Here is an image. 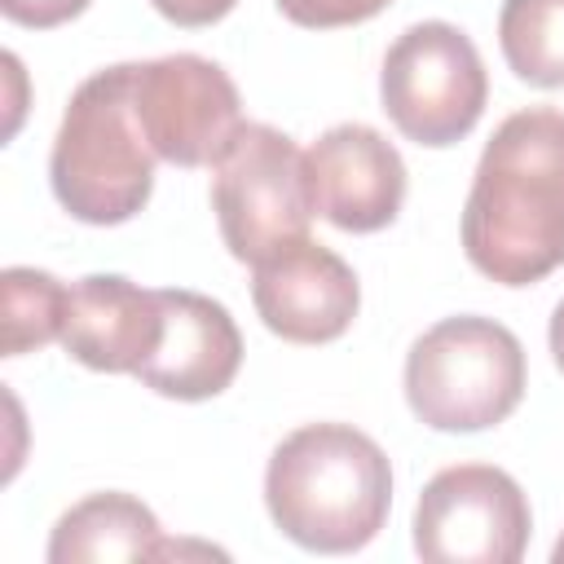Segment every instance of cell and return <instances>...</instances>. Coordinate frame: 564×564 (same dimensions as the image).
<instances>
[{
  "label": "cell",
  "mask_w": 564,
  "mask_h": 564,
  "mask_svg": "<svg viewBox=\"0 0 564 564\" xmlns=\"http://www.w3.org/2000/svg\"><path fill=\"white\" fill-rule=\"evenodd\" d=\"M463 251L498 286L564 264V110L529 106L494 128L467 189Z\"/></svg>",
  "instance_id": "6da1fadb"
},
{
  "label": "cell",
  "mask_w": 564,
  "mask_h": 564,
  "mask_svg": "<svg viewBox=\"0 0 564 564\" xmlns=\"http://www.w3.org/2000/svg\"><path fill=\"white\" fill-rule=\"evenodd\" d=\"M264 507L282 538L304 551H361L388 520L392 463L352 423H304L269 454Z\"/></svg>",
  "instance_id": "7a4b0ae2"
},
{
  "label": "cell",
  "mask_w": 564,
  "mask_h": 564,
  "mask_svg": "<svg viewBox=\"0 0 564 564\" xmlns=\"http://www.w3.org/2000/svg\"><path fill=\"white\" fill-rule=\"evenodd\" d=\"M154 159L132 110V62H119L70 93L48 150V185L75 220L123 225L150 203Z\"/></svg>",
  "instance_id": "3957f363"
},
{
  "label": "cell",
  "mask_w": 564,
  "mask_h": 564,
  "mask_svg": "<svg viewBox=\"0 0 564 564\" xmlns=\"http://www.w3.org/2000/svg\"><path fill=\"white\" fill-rule=\"evenodd\" d=\"M524 383V348L494 317H445L405 352V401L432 432H485L502 423L520 405Z\"/></svg>",
  "instance_id": "277c9868"
},
{
  "label": "cell",
  "mask_w": 564,
  "mask_h": 564,
  "mask_svg": "<svg viewBox=\"0 0 564 564\" xmlns=\"http://www.w3.org/2000/svg\"><path fill=\"white\" fill-rule=\"evenodd\" d=\"M379 101L414 145L441 150L463 141L489 101V75L471 35L441 18L405 26L383 53Z\"/></svg>",
  "instance_id": "5b68a950"
},
{
  "label": "cell",
  "mask_w": 564,
  "mask_h": 564,
  "mask_svg": "<svg viewBox=\"0 0 564 564\" xmlns=\"http://www.w3.org/2000/svg\"><path fill=\"white\" fill-rule=\"evenodd\" d=\"M212 212L229 256L242 264H260L286 242L308 238L313 194L304 150L269 123H242L212 167Z\"/></svg>",
  "instance_id": "8992f818"
},
{
  "label": "cell",
  "mask_w": 564,
  "mask_h": 564,
  "mask_svg": "<svg viewBox=\"0 0 564 564\" xmlns=\"http://www.w3.org/2000/svg\"><path fill=\"white\" fill-rule=\"evenodd\" d=\"M533 511L516 476L489 463L436 471L414 502V551L427 564H516Z\"/></svg>",
  "instance_id": "52a82bcc"
},
{
  "label": "cell",
  "mask_w": 564,
  "mask_h": 564,
  "mask_svg": "<svg viewBox=\"0 0 564 564\" xmlns=\"http://www.w3.org/2000/svg\"><path fill=\"white\" fill-rule=\"evenodd\" d=\"M132 110L150 150L176 167H216L242 128L238 84L198 53L132 62Z\"/></svg>",
  "instance_id": "ba28073f"
},
{
  "label": "cell",
  "mask_w": 564,
  "mask_h": 564,
  "mask_svg": "<svg viewBox=\"0 0 564 564\" xmlns=\"http://www.w3.org/2000/svg\"><path fill=\"white\" fill-rule=\"evenodd\" d=\"M251 304L273 335L291 344H330L352 326L361 286L344 256L313 238H295L251 264Z\"/></svg>",
  "instance_id": "9c48e42d"
},
{
  "label": "cell",
  "mask_w": 564,
  "mask_h": 564,
  "mask_svg": "<svg viewBox=\"0 0 564 564\" xmlns=\"http://www.w3.org/2000/svg\"><path fill=\"white\" fill-rule=\"evenodd\" d=\"M304 172H308L313 212L344 234L388 229L405 203V163L397 145L370 123L326 128L308 145Z\"/></svg>",
  "instance_id": "30bf717a"
},
{
  "label": "cell",
  "mask_w": 564,
  "mask_h": 564,
  "mask_svg": "<svg viewBox=\"0 0 564 564\" xmlns=\"http://www.w3.org/2000/svg\"><path fill=\"white\" fill-rule=\"evenodd\" d=\"M163 335L154 352L141 361L137 379L172 401H207L220 397L242 366V335L229 308L203 291L167 286L159 291Z\"/></svg>",
  "instance_id": "8fae6325"
},
{
  "label": "cell",
  "mask_w": 564,
  "mask_h": 564,
  "mask_svg": "<svg viewBox=\"0 0 564 564\" xmlns=\"http://www.w3.org/2000/svg\"><path fill=\"white\" fill-rule=\"evenodd\" d=\"M163 335L159 291L128 282L123 273H88L66 286L62 348L101 375H137Z\"/></svg>",
  "instance_id": "7c38bea8"
},
{
  "label": "cell",
  "mask_w": 564,
  "mask_h": 564,
  "mask_svg": "<svg viewBox=\"0 0 564 564\" xmlns=\"http://www.w3.org/2000/svg\"><path fill=\"white\" fill-rule=\"evenodd\" d=\"M163 529L154 511L119 489L88 494L57 516L48 533V564H110V560H159Z\"/></svg>",
  "instance_id": "4fadbf2b"
},
{
  "label": "cell",
  "mask_w": 564,
  "mask_h": 564,
  "mask_svg": "<svg viewBox=\"0 0 564 564\" xmlns=\"http://www.w3.org/2000/svg\"><path fill=\"white\" fill-rule=\"evenodd\" d=\"M498 44L516 79L564 88V0H502Z\"/></svg>",
  "instance_id": "5bb4252c"
},
{
  "label": "cell",
  "mask_w": 564,
  "mask_h": 564,
  "mask_svg": "<svg viewBox=\"0 0 564 564\" xmlns=\"http://www.w3.org/2000/svg\"><path fill=\"white\" fill-rule=\"evenodd\" d=\"M0 295H4V357H22L31 348L62 339L66 286L53 273L13 264L0 273Z\"/></svg>",
  "instance_id": "9a60e30c"
},
{
  "label": "cell",
  "mask_w": 564,
  "mask_h": 564,
  "mask_svg": "<svg viewBox=\"0 0 564 564\" xmlns=\"http://www.w3.org/2000/svg\"><path fill=\"white\" fill-rule=\"evenodd\" d=\"M392 0H278L282 18L308 31H330V26H357L383 13Z\"/></svg>",
  "instance_id": "2e32d148"
},
{
  "label": "cell",
  "mask_w": 564,
  "mask_h": 564,
  "mask_svg": "<svg viewBox=\"0 0 564 564\" xmlns=\"http://www.w3.org/2000/svg\"><path fill=\"white\" fill-rule=\"evenodd\" d=\"M93 0H0L4 18L18 22V26H31V31H48V26H62L70 18H79Z\"/></svg>",
  "instance_id": "e0dca14e"
},
{
  "label": "cell",
  "mask_w": 564,
  "mask_h": 564,
  "mask_svg": "<svg viewBox=\"0 0 564 564\" xmlns=\"http://www.w3.org/2000/svg\"><path fill=\"white\" fill-rule=\"evenodd\" d=\"M167 22L176 26H212L220 22L238 0H150Z\"/></svg>",
  "instance_id": "ac0fdd59"
},
{
  "label": "cell",
  "mask_w": 564,
  "mask_h": 564,
  "mask_svg": "<svg viewBox=\"0 0 564 564\" xmlns=\"http://www.w3.org/2000/svg\"><path fill=\"white\" fill-rule=\"evenodd\" d=\"M546 339H551V357H555V366L564 370V300H560L555 313H551V330H546Z\"/></svg>",
  "instance_id": "d6986e66"
},
{
  "label": "cell",
  "mask_w": 564,
  "mask_h": 564,
  "mask_svg": "<svg viewBox=\"0 0 564 564\" xmlns=\"http://www.w3.org/2000/svg\"><path fill=\"white\" fill-rule=\"evenodd\" d=\"M551 560H555V564H564V533H560V542H555V551H551Z\"/></svg>",
  "instance_id": "ffe728a7"
}]
</instances>
